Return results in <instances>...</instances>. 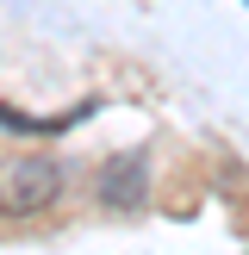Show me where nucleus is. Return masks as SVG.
Listing matches in <instances>:
<instances>
[{"label":"nucleus","mask_w":249,"mask_h":255,"mask_svg":"<svg viewBox=\"0 0 249 255\" xmlns=\"http://www.w3.org/2000/svg\"><path fill=\"white\" fill-rule=\"evenodd\" d=\"M62 199L56 156H6L0 162V218H37Z\"/></svg>","instance_id":"1"},{"label":"nucleus","mask_w":249,"mask_h":255,"mask_svg":"<svg viewBox=\"0 0 249 255\" xmlns=\"http://www.w3.org/2000/svg\"><path fill=\"white\" fill-rule=\"evenodd\" d=\"M100 206L106 212H137L143 206V193H149V162L143 156H112L106 168H100Z\"/></svg>","instance_id":"2"}]
</instances>
